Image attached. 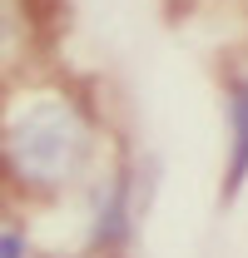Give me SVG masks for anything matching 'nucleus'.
I'll list each match as a JSON object with an SVG mask.
<instances>
[{
    "label": "nucleus",
    "mask_w": 248,
    "mask_h": 258,
    "mask_svg": "<svg viewBox=\"0 0 248 258\" xmlns=\"http://www.w3.org/2000/svg\"><path fill=\"white\" fill-rule=\"evenodd\" d=\"M20 253H25V243L15 238V228H5V258H20Z\"/></svg>",
    "instance_id": "nucleus-3"
},
{
    "label": "nucleus",
    "mask_w": 248,
    "mask_h": 258,
    "mask_svg": "<svg viewBox=\"0 0 248 258\" xmlns=\"http://www.w3.org/2000/svg\"><path fill=\"white\" fill-rule=\"evenodd\" d=\"M5 149H10V164H15V174L25 184H35V189H60V184L75 179V169L90 154V129H85V119L70 104L40 99V104H30L10 124Z\"/></svg>",
    "instance_id": "nucleus-1"
},
{
    "label": "nucleus",
    "mask_w": 248,
    "mask_h": 258,
    "mask_svg": "<svg viewBox=\"0 0 248 258\" xmlns=\"http://www.w3.org/2000/svg\"><path fill=\"white\" fill-rule=\"evenodd\" d=\"M228 124H233V159H228V194L248 174V85H233L228 95Z\"/></svg>",
    "instance_id": "nucleus-2"
}]
</instances>
